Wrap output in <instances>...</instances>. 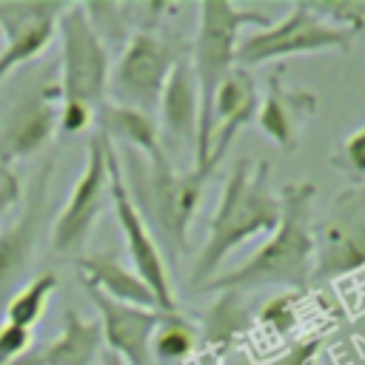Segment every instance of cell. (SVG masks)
<instances>
[{
  "instance_id": "obj_1",
  "label": "cell",
  "mask_w": 365,
  "mask_h": 365,
  "mask_svg": "<svg viewBox=\"0 0 365 365\" xmlns=\"http://www.w3.org/2000/svg\"><path fill=\"white\" fill-rule=\"evenodd\" d=\"M314 182H288L279 191L282 217L274 234L234 271L217 274L208 279L200 294H245L268 285L302 291L314 274V225H311V205H314Z\"/></svg>"
},
{
  "instance_id": "obj_2",
  "label": "cell",
  "mask_w": 365,
  "mask_h": 365,
  "mask_svg": "<svg viewBox=\"0 0 365 365\" xmlns=\"http://www.w3.org/2000/svg\"><path fill=\"white\" fill-rule=\"evenodd\" d=\"M282 217L279 194L271 188V165L254 163L251 157H240L222 185V197L208 222V234L202 248L194 257L188 285L197 291L208 279L217 277L220 262L240 248L242 242L274 234Z\"/></svg>"
},
{
  "instance_id": "obj_3",
  "label": "cell",
  "mask_w": 365,
  "mask_h": 365,
  "mask_svg": "<svg viewBox=\"0 0 365 365\" xmlns=\"http://www.w3.org/2000/svg\"><path fill=\"white\" fill-rule=\"evenodd\" d=\"M117 157L134 208L145 220L157 245H163L160 251H168L171 259H177L185 251L191 217L214 171L194 165L180 174L171 168L168 154L143 157L131 148H117Z\"/></svg>"
},
{
  "instance_id": "obj_4",
  "label": "cell",
  "mask_w": 365,
  "mask_h": 365,
  "mask_svg": "<svg viewBox=\"0 0 365 365\" xmlns=\"http://www.w3.org/2000/svg\"><path fill=\"white\" fill-rule=\"evenodd\" d=\"M197 37L191 46V71L197 83L200 97V123H197V148H194V165H202L211 148L214 134V100L225 77L237 68V43L240 29L245 23H257L265 29L271 23L265 14L240 9L228 0H205L197 6Z\"/></svg>"
},
{
  "instance_id": "obj_5",
  "label": "cell",
  "mask_w": 365,
  "mask_h": 365,
  "mask_svg": "<svg viewBox=\"0 0 365 365\" xmlns=\"http://www.w3.org/2000/svg\"><path fill=\"white\" fill-rule=\"evenodd\" d=\"M57 37H60V103L86 106L94 114L106 103L108 91V51L100 40L97 29L91 26L83 3H66L63 14L57 17Z\"/></svg>"
},
{
  "instance_id": "obj_6",
  "label": "cell",
  "mask_w": 365,
  "mask_h": 365,
  "mask_svg": "<svg viewBox=\"0 0 365 365\" xmlns=\"http://www.w3.org/2000/svg\"><path fill=\"white\" fill-rule=\"evenodd\" d=\"M354 31L331 26L319 14L308 9V3H294L291 11L277 20L274 26H265L237 43V66L251 68L259 63L294 57V54H314V51H351Z\"/></svg>"
},
{
  "instance_id": "obj_7",
  "label": "cell",
  "mask_w": 365,
  "mask_h": 365,
  "mask_svg": "<svg viewBox=\"0 0 365 365\" xmlns=\"http://www.w3.org/2000/svg\"><path fill=\"white\" fill-rule=\"evenodd\" d=\"M180 54L165 37H160L154 29H137L128 37L123 54L117 57V66L111 68L108 77V91L114 94L111 103L151 114V108H157L160 103V94Z\"/></svg>"
},
{
  "instance_id": "obj_8",
  "label": "cell",
  "mask_w": 365,
  "mask_h": 365,
  "mask_svg": "<svg viewBox=\"0 0 365 365\" xmlns=\"http://www.w3.org/2000/svg\"><path fill=\"white\" fill-rule=\"evenodd\" d=\"M106 200H108V137L97 128V134L88 140L86 168L77 177L63 211L51 225V245L60 257L66 259L83 257Z\"/></svg>"
},
{
  "instance_id": "obj_9",
  "label": "cell",
  "mask_w": 365,
  "mask_h": 365,
  "mask_svg": "<svg viewBox=\"0 0 365 365\" xmlns=\"http://www.w3.org/2000/svg\"><path fill=\"white\" fill-rule=\"evenodd\" d=\"M108 200L120 225V234L125 240V251L131 257L134 274L151 288V294L157 297V308L163 314H174L177 311V299L171 291V274L165 268L163 251L157 245V240L151 237L145 220L140 217V211L134 208L125 182H123V171H120V157H117V145L108 140Z\"/></svg>"
},
{
  "instance_id": "obj_10",
  "label": "cell",
  "mask_w": 365,
  "mask_h": 365,
  "mask_svg": "<svg viewBox=\"0 0 365 365\" xmlns=\"http://www.w3.org/2000/svg\"><path fill=\"white\" fill-rule=\"evenodd\" d=\"M314 240V279L325 282L365 268V182L334 200Z\"/></svg>"
},
{
  "instance_id": "obj_11",
  "label": "cell",
  "mask_w": 365,
  "mask_h": 365,
  "mask_svg": "<svg viewBox=\"0 0 365 365\" xmlns=\"http://www.w3.org/2000/svg\"><path fill=\"white\" fill-rule=\"evenodd\" d=\"M54 174V157H48L43 163V168L37 171V177L29 185V194L14 217V222H9L0 231V317L6 302L17 294V288L26 282L34 251H37V240L40 231L46 225V214H48V180Z\"/></svg>"
},
{
  "instance_id": "obj_12",
  "label": "cell",
  "mask_w": 365,
  "mask_h": 365,
  "mask_svg": "<svg viewBox=\"0 0 365 365\" xmlns=\"http://www.w3.org/2000/svg\"><path fill=\"white\" fill-rule=\"evenodd\" d=\"M57 100V86H40L9 108V117L0 131V171L11 168V163L17 160H29L51 140L60 117Z\"/></svg>"
},
{
  "instance_id": "obj_13",
  "label": "cell",
  "mask_w": 365,
  "mask_h": 365,
  "mask_svg": "<svg viewBox=\"0 0 365 365\" xmlns=\"http://www.w3.org/2000/svg\"><path fill=\"white\" fill-rule=\"evenodd\" d=\"M83 288L97 311V325H100L103 342L111 351H117L128 365H154L151 336L163 319V311L117 302V299L106 297L103 291L91 288L88 282H83Z\"/></svg>"
},
{
  "instance_id": "obj_14",
  "label": "cell",
  "mask_w": 365,
  "mask_h": 365,
  "mask_svg": "<svg viewBox=\"0 0 365 365\" xmlns=\"http://www.w3.org/2000/svg\"><path fill=\"white\" fill-rule=\"evenodd\" d=\"M257 111H259V94H257V83L251 77L248 68H234L225 83L220 86L217 91V100H214V134H211V148H208V157H205V168L217 171L220 160L225 157L228 145L234 143L237 131L242 125H248L251 120H257Z\"/></svg>"
},
{
  "instance_id": "obj_15",
  "label": "cell",
  "mask_w": 365,
  "mask_h": 365,
  "mask_svg": "<svg viewBox=\"0 0 365 365\" xmlns=\"http://www.w3.org/2000/svg\"><path fill=\"white\" fill-rule=\"evenodd\" d=\"M314 108H317V97L311 91L285 88L282 68H277L268 77L265 100L259 103L254 123L274 145H279L282 151H294L297 140H299V123L308 120L314 114Z\"/></svg>"
},
{
  "instance_id": "obj_16",
  "label": "cell",
  "mask_w": 365,
  "mask_h": 365,
  "mask_svg": "<svg viewBox=\"0 0 365 365\" xmlns=\"http://www.w3.org/2000/svg\"><path fill=\"white\" fill-rule=\"evenodd\" d=\"M157 108H160V128H163L165 140H171L177 145H188L194 151L197 148V123H200V97H197L191 60L185 54H180V60L174 63Z\"/></svg>"
},
{
  "instance_id": "obj_17",
  "label": "cell",
  "mask_w": 365,
  "mask_h": 365,
  "mask_svg": "<svg viewBox=\"0 0 365 365\" xmlns=\"http://www.w3.org/2000/svg\"><path fill=\"white\" fill-rule=\"evenodd\" d=\"M103 334L97 319L80 317L74 308L63 311V331L46 345L29 348L11 365H91L100 354Z\"/></svg>"
},
{
  "instance_id": "obj_18",
  "label": "cell",
  "mask_w": 365,
  "mask_h": 365,
  "mask_svg": "<svg viewBox=\"0 0 365 365\" xmlns=\"http://www.w3.org/2000/svg\"><path fill=\"white\" fill-rule=\"evenodd\" d=\"M74 265L80 268L83 282L103 291L106 297L125 305H137V308H157V297L151 294V288L134 274V268H125L111 251L83 254L74 259Z\"/></svg>"
},
{
  "instance_id": "obj_19",
  "label": "cell",
  "mask_w": 365,
  "mask_h": 365,
  "mask_svg": "<svg viewBox=\"0 0 365 365\" xmlns=\"http://www.w3.org/2000/svg\"><path fill=\"white\" fill-rule=\"evenodd\" d=\"M97 120H100V131L111 143H123V148H131L143 157L165 154V148L160 143V128L145 111L117 106V103H103Z\"/></svg>"
},
{
  "instance_id": "obj_20",
  "label": "cell",
  "mask_w": 365,
  "mask_h": 365,
  "mask_svg": "<svg viewBox=\"0 0 365 365\" xmlns=\"http://www.w3.org/2000/svg\"><path fill=\"white\" fill-rule=\"evenodd\" d=\"M57 288H60L57 271H40L37 277H29L17 288V294L6 302V308H3V317L6 319L3 322H11V325H20V328L31 331L40 322V317H43V311L48 305V297Z\"/></svg>"
},
{
  "instance_id": "obj_21",
  "label": "cell",
  "mask_w": 365,
  "mask_h": 365,
  "mask_svg": "<svg viewBox=\"0 0 365 365\" xmlns=\"http://www.w3.org/2000/svg\"><path fill=\"white\" fill-rule=\"evenodd\" d=\"M54 37H57V20L34 23V26L17 31L14 37H9L6 46H3V51H0V80H3L11 68H17V66L29 63L31 57L43 54L46 46H51Z\"/></svg>"
},
{
  "instance_id": "obj_22",
  "label": "cell",
  "mask_w": 365,
  "mask_h": 365,
  "mask_svg": "<svg viewBox=\"0 0 365 365\" xmlns=\"http://www.w3.org/2000/svg\"><path fill=\"white\" fill-rule=\"evenodd\" d=\"M197 348V334L194 325L185 322L177 311L163 314L154 336H151V356H160L163 362H180Z\"/></svg>"
},
{
  "instance_id": "obj_23",
  "label": "cell",
  "mask_w": 365,
  "mask_h": 365,
  "mask_svg": "<svg viewBox=\"0 0 365 365\" xmlns=\"http://www.w3.org/2000/svg\"><path fill=\"white\" fill-rule=\"evenodd\" d=\"M308 9L314 14H319L322 20H328L331 26L348 29V31H362L365 23V3L359 0H339V3H308Z\"/></svg>"
},
{
  "instance_id": "obj_24",
  "label": "cell",
  "mask_w": 365,
  "mask_h": 365,
  "mask_svg": "<svg viewBox=\"0 0 365 365\" xmlns=\"http://www.w3.org/2000/svg\"><path fill=\"white\" fill-rule=\"evenodd\" d=\"M334 165L342 168L354 180H362L365 177V125L345 137L339 154L334 157Z\"/></svg>"
},
{
  "instance_id": "obj_25",
  "label": "cell",
  "mask_w": 365,
  "mask_h": 365,
  "mask_svg": "<svg viewBox=\"0 0 365 365\" xmlns=\"http://www.w3.org/2000/svg\"><path fill=\"white\" fill-rule=\"evenodd\" d=\"M29 348H31V331L11 322H0V365H11Z\"/></svg>"
},
{
  "instance_id": "obj_26",
  "label": "cell",
  "mask_w": 365,
  "mask_h": 365,
  "mask_svg": "<svg viewBox=\"0 0 365 365\" xmlns=\"http://www.w3.org/2000/svg\"><path fill=\"white\" fill-rule=\"evenodd\" d=\"M17 200H20L17 177H14L11 168H6V171H0V214H3L9 205H14Z\"/></svg>"
},
{
  "instance_id": "obj_27",
  "label": "cell",
  "mask_w": 365,
  "mask_h": 365,
  "mask_svg": "<svg viewBox=\"0 0 365 365\" xmlns=\"http://www.w3.org/2000/svg\"><path fill=\"white\" fill-rule=\"evenodd\" d=\"M362 31H365V23H362Z\"/></svg>"
}]
</instances>
